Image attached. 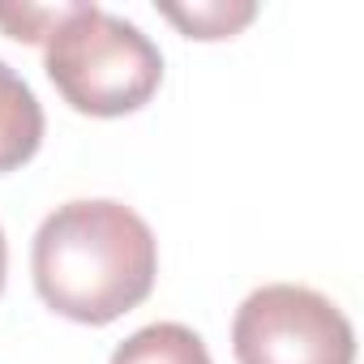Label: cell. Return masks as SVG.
Listing matches in <instances>:
<instances>
[{"instance_id":"6da1fadb","label":"cell","mask_w":364,"mask_h":364,"mask_svg":"<svg viewBox=\"0 0 364 364\" xmlns=\"http://www.w3.org/2000/svg\"><path fill=\"white\" fill-rule=\"evenodd\" d=\"M31 274L52 313L82 326H107L154 291L159 240L133 206L77 198L39 223Z\"/></svg>"},{"instance_id":"7a4b0ae2","label":"cell","mask_w":364,"mask_h":364,"mask_svg":"<svg viewBox=\"0 0 364 364\" xmlns=\"http://www.w3.org/2000/svg\"><path fill=\"white\" fill-rule=\"evenodd\" d=\"M43 69L60 99L86 116H124L150 103L163 82V52L129 18L73 0L43 39Z\"/></svg>"},{"instance_id":"3957f363","label":"cell","mask_w":364,"mask_h":364,"mask_svg":"<svg viewBox=\"0 0 364 364\" xmlns=\"http://www.w3.org/2000/svg\"><path fill=\"white\" fill-rule=\"evenodd\" d=\"M232 351L240 364H355V330L330 296L266 283L240 300Z\"/></svg>"},{"instance_id":"277c9868","label":"cell","mask_w":364,"mask_h":364,"mask_svg":"<svg viewBox=\"0 0 364 364\" xmlns=\"http://www.w3.org/2000/svg\"><path fill=\"white\" fill-rule=\"evenodd\" d=\"M39 141H43V107L35 90L0 60V171L31 163Z\"/></svg>"},{"instance_id":"5b68a950","label":"cell","mask_w":364,"mask_h":364,"mask_svg":"<svg viewBox=\"0 0 364 364\" xmlns=\"http://www.w3.org/2000/svg\"><path fill=\"white\" fill-rule=\"evenodd\" d=\"M112 364H215V360L198 330L180 321H150L112 351Z\"/></svg>"},{"instance_id":"8992f818","label":"cell","mask_w":364,"mask_h":364,"mask_svg":"<svg viewBox=\"0 0 364 364\" xmlns=\"http://www.w3.org/2000/svg\"><path fill=\"white\" fill-rule=\"evenodd\" d=\"M159 14L176 22L189 39H232L257 18V5L253 0H193V5L159 0Z\"/></svg>"},{"instance_id":"52a82bcc","label":"cell","mask_w":364,"mask_h":364,"mask_svg":"<svg viewBox=\"0 0 364 364\" xmlns=\"http://www.w3.org/2000/svg\"><path fill=\"white\" fill-rule=\"evenodd\" d=\"M69 5H0V26L22 43H43L60 22Z\"/></svg>"},{"instance_id":"ba28073f","label":"cell","mask_w":364,"mask_h":364,"mask_svg":"<svg viewBox=\"0 0 364 364\" xmlns=\"http://www.w3.org/2000/svg\"><path fill=\"white\" fill-rule=\"evenodd\" d=\"M5 270H9V245H5V228H0V291H5Z\"/></svg>"}]
</instances>
